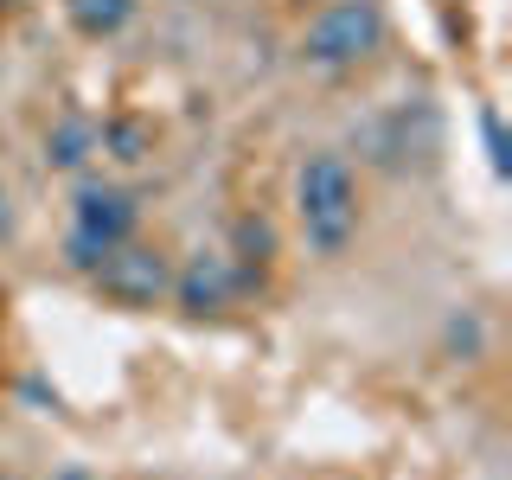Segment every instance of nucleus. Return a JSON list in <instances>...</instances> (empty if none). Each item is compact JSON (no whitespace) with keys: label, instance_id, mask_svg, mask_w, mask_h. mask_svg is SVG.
I'll return each instance as SVG.
<instances>
[{"label":"nucleus","instance_id":"obj_8","mask_svg":"<svg viewBox=\"0 0 512 480\" xmlns=\"http://www.w3.org/2000/svg\"><path fill=\"white\" fill-rule=\"evenodd\" d=\"M480 135H487V154H493V173H506V128H500V116H480Z\"/></svg>","mask_w":512,"mask_h":480},{"label":"nucleus","instance_id":"obj_6","mask_svg":"<svg viewBox=\"0 0 512 480\" xmlns=\"http://www.w3.org/2000/svg\"><path fill=\"white\" fill-rule=\"evenodd\" d=\"M64 20L84 32V39H116L135 20V0H64Z\"/></svg>","mask_w":512,"mask_h":480},{"label":"nucleus","instance_id":"obj_3","mask_svg":"<svg viewBox=\"0 0 512 480\" xmlns=\"http://www.w3.org/2000/svg\"><path fill=\"white\" fill-rule=\"evenodd\" d=\"M384 39V7L378 0H333L327 13H314L308 39H301V58L320 64V71H346V64L372 58Z\"/></svg>","mask_w":512,"mask_h":480},{"label":"nucleus","instance_id":"obj_7","mask_svg":"<svg viewBox=\"0 0 512 480\" xmlns=\"http://www.w3.org/2000/svg\"><path fill=\"white\" fill-rule=\"evenodd\" d=\"M96 141H103V128H90V122H58L52 141H45V154H52L58 167H77V160H90Z\"/></svg>","mask_w":512,"mask_h":480},{"label":"nucleus","instance_id":"obj_1","mask_svg":"<svg viewBox=\"0 0 512 480\" xmlns=\"http://www.w3.org/2000/svg\"><path fill=\"white\" fill-rule=\"evenodd\" d=\"M295 212L320 256H340L359 231V180L340 154H308L295 173Z\"/></svg>","mask_w":512,"mask_h":480},{"label":"nucleus","instance_id":"obj_9","mask_svg":"<svg viewBox=\"0 0 512 480\" xmlns=\"http://www.w3.org/2000/svg\"><path fill=\"white\" fill-rule=\"evenodd\" d=\"M0 308H7V295H0Z\"/></svg>","mask_w":512,"mask_h":480},{"label":"nucleus","instance_id":"obj_2","mask_svg":"<svg viewBox=\"0 0 512 480\" xmlns=\"http://www.w3.org/2000/svg\"><path fill=\"white\" fill-rule=\"evenodd\" d=\"M135 224H141V199L128 186H109V180H84L77 186V199H71V263L77 269H96L103 263V250H116L135 237Z\"/></svg>","mask_w":512,"mask_h":480},{"label":"nucleus","instance_id":"obj_4","mask_svg":"<svg viewBox=\"0 0 512 480\" xmlns=\"http://www.w3.org/2000/svg\"><path fill=\"white\" fill-rule=\"evenodd\" d=\"M90 282H96V295L116 301V308H154L173 288V269L154 244H135V237H128V244L103 250V263L90 269Z\"/></svg>","mask_w":512,"mask_h":480},{"label":"nucleus","instance_id":"obj_5","mask_svg":"<svg viewBox=\"0 0 512 480\" xmlns=\"http://www.w3.org/2000/svg\"><path fill=\"white\" fill-rule=\"evenodd\" d=\"M173 288H180L186 314H218V308H231V295H237V269L224 263V256H192V269Z\"/></svg>","mask_w":512,"mask_h":480}]
</instances>
